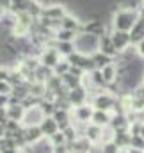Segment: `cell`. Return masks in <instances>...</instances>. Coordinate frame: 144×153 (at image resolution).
<instances>
[{
    "mask_svg": "<svg viewBox=\"0 0 144 153\" xmlns=\"http://www.w3.org/2000/svg\"><path fill=\"white\" fill-rule=\"evenodd\" d=\"M141 14L135 13V11H126V9H119L117 5V11L112 14L110 18V25H112V30H117V32H132V29L135 27V23L139 22Z\"/></svg>",
    "mask_w": 144,
    "mask_h": 153,
    "instance_id": "1",
    "label": "cell"
},
{
    "mask_svg": "<svg viewBox=\"0 0 144 153\" xmlns=\"http://www.w3.org/2000/svg\"><path fill=\"white\" fill-rule=\"evenodd\" d=\"M73 43H75V50L82 55H87V57H91L93 53H96L100 50V38L87 34V32L76 34V39Z\"/></svg>",
    "mask_w": 144,
    "mask_h": 153,
    "instance_id": "2",
    "label": "cell"
},
{
    "mask_svg": "<svg viewBox=\"0 0 144 153\" xmlns=\"http://www.w3.org/2000/svg\"><path fill=\"white\" fill-rule=\"evenodd\" d=\"M37 59H39V64H41V66H46V68L53 70V68L62 61V55L57 52L55 46H48V48H45V50L39 53Z\"/></svg>",
    "mask_w": 144,
    "mask_h": 153,
    "instance_id": "3",
    "label": "cell"
},
{
    "mask_svg": "<svg viewBox=\"0 0 144 153\" xmlns=\"http://www.w3.org/2000/svg\"><path fill=\"white\" fill-rule=\"evenodd\" d=\"M91 105H93L94 111H105V112H110L112 107L117 105V100H116L110 93H96Z\"/></svg>",
    "mask_w": 144,
    "mask_h": 153,
    "instance_id": "4",
    "label": "cell"
},
{
    "mask_svg": "<svg viewBox=\"0 0 144 153\" xmlns=\"http://www.w3.org/2000/svg\"><path fill=\"white\" fill-rule=\"evenodd\" d=\"M110 38H112V43L116 46V50L121 53V52H126L132 45V39H130V34L128 32H117V30H110Z\"/></svg>",
    "mask_w": 144,
    "mask_h": 153,
    "instance_id": "5",
    "label": "cell"
},
{
    "mask_svg": "<svg viewBox=\"0 0 144 153\" xmlns=\"http://www.w3.org/2000/svg\"><path fill=\"white\" fill-rule=\"evenodd\" d=\"M45 117H46V116L43 114L41 107L37 105V107H32V109H29V111L25 112L23 125H25V128H29V126H39V125L45 121Z\"/></svg>",
    "mask_w": 144,
    "mask_h": 153,
    "instance_id": "6",
    "label": "cell"
},
{
    "mask_svg": "<svg viewBox=\"0 0 144 153\" xmlns=\"http://www.w3.org/2000/svg\"><path fill=\"white\" fill-rule=\"evenodd\" d=\"M93 114H94L93 105H82V107H76L73 111V119H75V123L89 125V121L93 119Z\"/></svg>",
    "mask_w": 144,
    "mask_h": 153,
    "instance_id": "7",
    "label": "cell"
},
{
    "mask_svg": "<svg viewBox=\"0 0 144 153\" xmlns=\"http://www.w3.org/2000/svg\"><path fill=\"white\" fill-rule=\"evenodd\" d=\"M85 98H87V89L82 87V85L68 93V100H70L71 107H82L84 102H85Z\"/></svg>",
    "mask_w": 144,
    "mask_h": 153,
    "instance_id": "8",
    "label": "cell"
},
{
    "mask_svg": "<svg viewBox=\"0 0 144 153\" xmlns=\"http://www.w3.org/2000/svg\"><path fill=\"white\" fill-rule=\"evenodd\" d=\"M84 135H85V139H87L89 143H93V144L102 143V141H103V128H102V126H96V125H93V123H89ZM103 143H105V141H103Z\"/></svg>",
    "mask_w": 144,
    "mask_h": 153,
    "instance_id": "9",
    "label": "cell"
},
{
    "mask_svg": "<svg viewBox=\"0 0 144 153\" xmlns=\"http://www.w3.org/2000/svg\"><path fill=\"white\" fill-rule=\"evenodd\" d=\"M25 139H27V144H32V146L39 144L45 139L41 126H29V128H25Z\"/></svg>",
    "mask_w": 144,
    "mask_h": 153,
    "instance_id": "10",
    "label": "cell"
},
{
    "mask_svg": "<svg viewBox=\"0 0 144 153\" xmlns=\"http://www.w3.org/2000/svg\"><path fill=\"white\" fill-rule=\"evenodd\" d=\"M39 126H41V130H43V135L48 137V139H52L55 134L61 132V130H59V125H57V121H55L53 117H45V121H43Z\"/></svg>",
    "mask_w": 144,
    "mask_h": 153,
    "instance_id": "11",
    "label": "cell"
},
{
    "mask_svg": "<svg viewBox=\"0 0 144 153\" xmlns=\"http://www.w3.org/2000/svg\"><path fill=\"white\" fill-rule=\"evenodd\" d=\"M98 52H102V53H105L108 57H116L119 52L116 50V46H114V43H112V38H110V34H105L103 38H100V50Z\"/></svg>",
    "mask_w": 144,
    "mask_h": 153,
    "instance_id": "12",
    "label": "cell"
},
{
    "mask_svg": "<svg viewBox=\"0 0 144 153\" xmlns=\"http://www.w3.org/2000/svg\"><path fill=\"white\" fill-rule=\"evenodd\" d=\"M110 121H112V112H105V111H94L91 123L96 125V126H102V128H107L110 126Z\"/></svg>",
    "mask_w": 144,
    "mask_h": 153,
    "instance_id": "13",
    "label": "cell"
},
{
    "mask_svg": "<svg viewBox=\"0 0 144 153\" xmlns=\"http://www.w3.org/2000/svg\"><path fill=\"white\" fill-rule=\"evenodd\" d=\"M102 75H103V80H105L107 85L116 84L119 80V68H117V64H108L107 68L102 70Z\"/></svg>",
    "mask_w": 144,
    "mask_h": 153,
    "instance_id": "14",
    "label": "cell"
},
{
    "mask_svg": "<svg viewBox=\"0 0 144 153\" xmlns=\"http://www.w3.org/2000/svg\"><path fill=\"white\" fill-rule=\"evenodd\" d=\"M130 39H132V45H134V46H137L141 41H144V20L143 18H139V22H137L135 27L132 29Z\"/></svg>",
    "mask_w": 144,
    "mask_h": 153,
    "instance_id": "15",
    "label": "cell"
},
{
    "mask_svg": "<svg viewBox=\"0 0 144 153\" xmlns=\"http://www.w3.org/2000/svg\"><path fill=\"white\" fill-rule=\"evenodd\" d=\"M25 109L22 105H9L7 107V119L9 121H16V123H22L23 117H25Z\"/></svg>",
    "mask_w": 144,
    "mask_h": 153,
    "instance_id": "16",
    "label": "cell"
},
{
    "mask_svg": "<svg viewBox=\"0 0 144 153\" xmlns=\"http://www.w3.org/2000/svg\"><path fill=\"white\" fill-rule=\"evenodd\" d=\"M91 59H93V64H94L96 70H103V68H107L108 64H114V62H112V57H108V55L102 53V52L93 53Z\"/></svg>",
    "mask_w": 144,
    "mask_h": 153,
    "instance_id": "17",
    "label": "cell"
},
{
    "mask_svg": "<svg viewBox=\"0 0 144 153\" xmlns=\"http://www.w3.org/2000/svg\"><path fill=\"white\" fill-rule=\"evenodd\" d=\"M70 70H71V64H70L66 59H62V61H61V62L53 68V75L62 78V76H66L68 73H70Z\"/></svg>",
    "mask_w": 144,
    "mask_h": 153,
    "instance_id": "18",
    "label": "cell"
},
{
    "mask_svg": "<svg viewBox=\"0 0 144 153\" xmlns=\"http://www.w3.org/2000/svg\"><path fill=\"white\" fill-rule=\"evenodd\" d=\"M50 141V144H52V148L53 146H64V144H68V141H66V135H64V132H59V134H55L52 139H48Z\"/></svg>",
    "mask_w": 144,
    "mask_h": 153,
    "instance_id": "19",
    "label": "cell"
},
{
    "mask_svg": "<svg viewBox=\"0 0 144 153\" xmlns=\"http://www.w3.org/2000/svg\"><path fill=\"white\" fill-rule=\"evenodd\" d=\"M130 148L144 152V137H141V135H132V146Z\"/></svg>",
    "mask_w": 144,
    "mask_h": 153,
    "instance_id": "20",
    "label": "cell"
},
{
    "mask_svg": "<svg viewBox=\"0 0 144 153\" xmlns=\"http://www.w3.org/2000/svg\"><path fill=\"white\" fill-rule=\"evenodd\" d=\"M135 48H137V55H139V57H144V41H141Z\"/></svg>",
    "mask_w": 144,
    "mask_h": 153,
    "instance_id": "21",
    "label": "cell"
},
{
    "mask_svg": "<svg viewBox=\"0 0 144 153\" xmlns=\"http://www.w3.org/2000/svg\"><path fill=\"white\" fill-rule=\"evenodd\" d=\"M2 153H20V150H4Z\"/></svg>",
    "mask_w": 144,
    "mask_h": 153,
    "instance_id": "22",
    "label": "cell"
},
{
    "mask_svg": "<svg viewBox=\"0 0 144 153\" xmlns=\"http://www.w3.org/2000/svg\"><path fill=\"white\" fill-rule=\"evenodd\" d=\"M2 18H4V9L0 7V22H2Z\"/></svg>",
    "mask_w": 144,
    "mask_h": 153,
    "instance_id": "23",
    "label": "cell"
}]
</instances>
